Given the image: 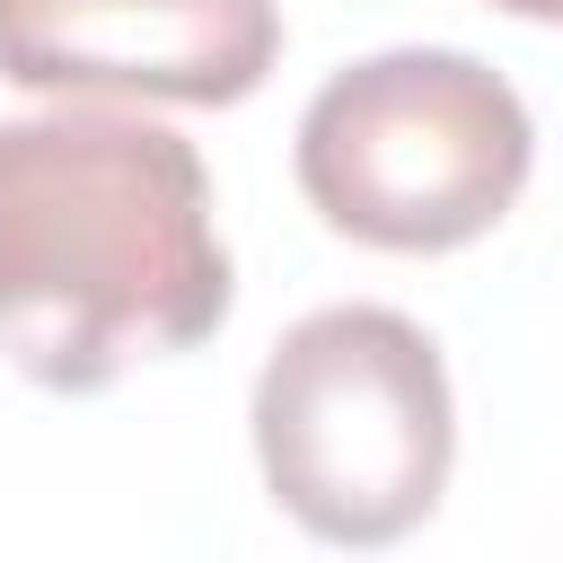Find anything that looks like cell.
I'll return each instance as SVG.
<instances>
[{
	"label": "cell",
	"instance_id": "5",
	"mask_svg": "<svg viewBox=\"0 0 563 563\" xmlns=\"http://www.w3.org/2000/svg\"><path fill=\"white\" fill-rule=\"evenodd\" d=\"M501 18H528V26H563V0H484Z\"/></svg>",
	"mask_w": 563,
	"mask_h": 563
},
{
	"label": "cell",
	"instance_id": "3",
	"mask_svg": "<svg viewBox=\"0 0 563 563\" xmlns=\"http://www.w3.org/2000/svg\"><path fill=\"white\" fill-rule=\"evenodd\" d=\"M528 158L537 123L519 88L457 44H396L334 70L290 141L317 220L378 255L475 246L519 202Z\"/></svg>",
	"mask_w": 563,
	"mask_h": 563
},
{
	"label": "cell",
	"instance_id": "2",
	"mask_svg": "<svg viewBox=\"0 0 563 563\" xmlns=\"http://www.w3.org/2000/svg\"><path fill=\"white\" fill-rule=\"evenodd\" d=\"M264 493L325 545H396L449 493L457 405L440 343L396 308L299 317L255 378Z\"/></svg>",
	"mask_w": 563,
	"mask_h": 563
},
{
	"label": "cell",
	"instance_id": "1",
	"mask_svg": "<svg viewBox=\"0 0 563 563\" xmlns=\"http://www.w3.org/2000/svg\"><path fill=\"white\" fill-rule=\"evenodd\" d=\"M238 273L211 220L202 150L150 114L62 97L0 123V352L97 396L229 325Z\"/></svg>",
	"mask_w": 563,
	"mask_h": 563
},
{
	"label": "cell",
	"instance_id": "4",
	"mask_svg": "<svg viewBox=\"0 0 563 563\" xmlns=\"http://www.w3.org/2000/svg\"><path fill=\"white\" fill-rule=\"evenodd\" d=\"M282 62V0H0V79L35 97L238 106Z\"/></svg>",
	"mask_w": 563,
	"mask_h": 563
}]
</instances>
